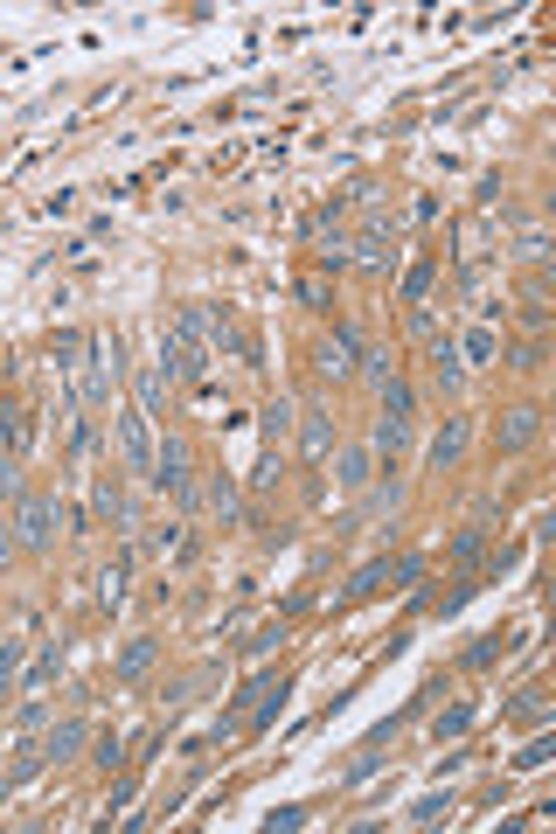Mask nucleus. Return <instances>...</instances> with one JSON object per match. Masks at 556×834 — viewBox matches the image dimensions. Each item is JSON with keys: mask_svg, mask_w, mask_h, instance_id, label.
I'll use <instances>...</instances> for the list:
<instances>
[{"mask_svg": "<svg viewBox=\"0 0 556 834\" xmlns=\"http://www.w3.org/2000/svg\"><path fill=\"white\" fill-rule=\"evenodd\" d=\"M383 577H390V563H369V570L355 577V598H369V591H383Z\"/></svg>", "mask_w": 556, "mask_h": 834, "instance_id": "bb28decb", "label": "nucleus"}, {"mask_svg": "<svg viewBox=\"0 0 556 834\" xmlns=\"http://www.w3.org/2000/svg\"><path fill=\"white\" fill-rule=\"evenodd\" d=\"M202 369H209V355H202V341L195 334H160V383L174 376V383H202Z\"/></svg>", "mask_w": 556, "mask_h": 834, "instance_id": "f03ea898", "label": "nucleus"}, {"mask_svg": "<svg viewBox=\"0 0 556 834\" xmlns=\"http://www.w3.org/2000/svg\"><path fill=\"white\" fill-rule=\"evenodd\" d=\"M14 668H21V640H0V689L14 682Z\"/></svg>", "mask_w": 556, "mask_h": 834, "instance_id": "cd10ccee", "label": "nucleus"}, {"mask_svg": "<svg viewBox=\"0 0 556 834\" xmlns=\"http://www.w3.org/2000/svg\"><path fill=\"white\" fill-rule=\"evenodd\" d=\"M376 473V452H341V487H369Z\"/></svg>", "mask_w": 556, "mask_h": 834, "instance_id": "f3484780", "label": "nucleus"}, {"mask_svg": "<svg viewBox=\"0 0 556 834\" xmlns=\"http://www.w3.org/2000/svg\"><path fill=\"white\" fill-rule=\"evenodd\" d=\"M7 793H14V779H7V772H0V800H7Z\"/></svg>", "mask_w": 556, "mask_h": 834, "instance_id": "2f4dec72", "label": "nucleus"}, {"mask_svg": "<svg viewBox=\"0 0 556 834\" xmlns=\"http://www.w3.org/2000/svg\"><path fill=\"white\" fill-rule=\"evenodd\" d=\"M411 383H397V376H390V383H383V417H404V424H411Z\"/></svg>", "mask_w": 556, "mask_h": 834, "instance_id": "6ab92c4d", "label": "nucleus"}, {"mask_svg": "<svg viewBox=\"0 0 556 834\" xmlns=\"http://www.w3.org/2000/svg\"><path fill=\"white\" fill-rule=\"evenodd\" d=\"M515 716H522V723H536V716H543V689H522V702H515Z\"/></svg>", "mask_w": 556, "mask_h": 834, "instance_id": "c756f323", "label": "nucleus"}, {"mask_svg": "<svg viewBox=\"0 0 556 834\" xmlns=\"http://www.w3.org/2000/svg\"><path fill=\"white\" fill-rule=\"evenodd\" d=\"M494 654H508V640H501V633H487V640H473V654H466V668H487Z\"/></svg>", "mask_w": 556, "mask_h": 834, "instance_id": "a878e982", "label": "nucleus"}, {"mask_svg": "<svg viewBox=\"0 0 556 834\" xmlns=\"http://www.w3.org/2000/svg\"><path fill=\"white\" fill-rule=\"evenodd\" d=\"M299 445H306V459H313V466L334 452V424H327V411H320V404H313V411H299Z\"/></svg>", "mask_w": 556, "mask_h": 834, "instance_id": "0eeeda50", "label": "nucleus"}, {"mask_svg": "<svg viewBox=\"0 0 556 834\" xmlns=\"http://www.w3.org/2000/svg\"><path fill=\"white\" fill-rule=\"evenodd\" d=\"M431 376H438L445 390H459V383H466V362H459V348H452V341H438V348H431Z\"/></svg>", "mask_w": 556, "mask_h": 834, "instance_id": "ddd939ff", "label": "nucleus"}, {"mask_svg": "<svg viewBox=\"0 0 556 834\" xmlns=\"http://www.w3.org/2000/svg\"><path fill=\"white\" fill-rule=\"evenodd\" d=\"M119 445H126V466L153 473V438H146V411H119Z\"/></svg>", "mask_w": 556, "mask_h": 834, "instance_id": "39448f33", "label": "nucleus"}, {"mask_svg": "<svg viewBox=\"0 0 556 834\" xmlns=\"http://www.w3.org/2000/svg\"><path fill=\"white\" fill-rule=\"evenodd\" d=\"M550 751H556L550 737H536V744H529V751H522V772H536V765H550Z\"/></svg>", "mask_w": 556, "mask_h": 834, "instance_id": "c85d7f7f", "label": "nucleus"}, {"mask_svg": "<svg viewBox=\"0 0 556 834\" xmlns=\"http://www.w3.org/2000/svg\"><path fill=\"white\" fill-rule=\"evenodd\" d=\"M515 251H522L529 265H543V258H550V230H536V223H522V237H515Z\"/></svg>", "mask_w": 556, "mask_h": 834, "instance_id": "aec40b11", "label": "nucleus"}, {"mask_svg": "<svg viewBox=\"0 0 556 834\" xmlns=\"http://www.w3.org/2000/svg\"><path fill=\"white\" fill-rule=\"evenodd\" d=\"M98 508H105L112 522H126V529H133V508H126V494H119V480H98Z\"/></svg>", "mask_w": 556, "mask_h": 834, "instance_id": "4be33fe9", "label": "nucleus"}, {"mask_svg": "<svg viewBox=\"0 0 556 834\" xmlns=\"http://www.w3.org/2000/svg\"><path fill=\"white\" fill-rule=\"evenodd\" d=\"M14 543H21V550H49V543H56V508L28 494V501L14 508Z\"/></svg>", "mask_w": 556, "mask_h": 834, "instance_id": "20e7f679", "label": "nucleus"}, {"mask_svg": "<svg viewBox=\"0 0 556 834\" xmlns=\"http://www.w3.org/2000/svg\"><path fill=\"white\" fill-rule=\"evenodd\" d=\"M466 438H473V417H445V424H438V438H431V466L445 473V466L466 452Z\"/></svg>", "mask_w": 556, "mask_h": 834, "instance_id": "423d86ee", "label": "nucleus"}, {"mask_svg": "<svg viewBox=\"0 0 556 834\" xmlns=\"http://www.w3.org/2000/svg\"><path fill=\"white\" fill-rule=\"evenodd\" d=\"M404 438H411V424H404V417H376V445H369V452L397 459V452H404Z\"/></svg>", "mask_w": 556, "mask_h": 834, "instance_id": "4468645a", "label": "nucleus"}, {"mask_svg": "<svg viewBox=\"0 0 556 834\" xmlns=\"http://www.w3.org/2000/svg\"><path fill=\"white\" fill-rule=\"evenodd\" d=\"M480 550H487V529H466V536L452 543V563H459V570H473V563H480Z\"/></svg>", "mask_w": 556, "mask_h": 834, "instance_id": "b1692460", "label": "nucleus"}, {"mask_svg": "<svg viewBox=\"0 0 556 834\" xmlns=\"http://www.w3.org/2000/svg\"><path fill=\"white\" fill-rule=\"evenodd\" d=\"M209 508L223 515V529H237V515H244V501H237V480H230V473H216V480H209Z\"/></svg>", "mask_w": 556, "mask_h": 834, "instance_id": "9b49d317", "label": "nucleus"}, {"mask_svg": "<svg viewBox=\"0 0 556 834\" xmlns=\"http://www.w3.org/2000/svg\"><path fill=\"white\" fill-rule=\"evenodd\" d=\"M348 258H355V265H383V258H390V237H383V230H362Z\"/></svg>", "mask_w": 556, "mask_h": 834, "instance_id": "dca6fc26", "label": "nucleus"}, {"mask_svg": "<svg viewBox=\"0 0 556 834\" xmlns=\"http://www.w3.org/2000/svg\"><path fill=\"white\" fill-rule=\"evenodd\" d=\"M431 278H438V258L424 251V258H417V265H411V278H404V306H424V292H431Z\"/></svg>", "mask_w": 556, "mask_h": 834, "instance_id": "2eb2a0df", "label": "nucleus"}, {"mask_svg": "<svg viewBox=\"0 0 556 834\" xmlns=\"http://www.w3.org/2000/svg\"><path fill=\"white\" fill-rule=\"evenodd\" d=\"M84 737H91V723H84V716H63V723H56V730L42 737V758H70V751H77Z\"/></svg>", "mask_w": 556, "mask_h": 834, "instance_id": "1a4fd4ad", "label": "nucleus"}, {"mask_svg": "<svg viewBox=\"0 0 556 834\" xmlns=\"http://www.w3.org/2000/svg\"><path fill=\"white\" fill-rule=\"evenodd\" d=\"M501 355V334L480 320V327H466V341H459V362H494Z\"/></svg>", "mask_w": 556, "mask_h": 834, "instance_id": "9d476101", "label": "nucleus"}, {"mask_svg": "<svg viewBox=\"0 0 556 834\" xmlns=\"http://www.w3.org/2000/svg\"><path fill=\"white\" fill-rule=\"evenodd\" d=\"M126 584H133V550H126L119 563H112V570H105V598H112V605H126Z\"/></svg>", "mask_w": 556, "mask_h": 834, "instance_id": "5701e85b", "label": "nucleus"}, {"mask_svg": "<svg viewBox=\"0 0 556 834\" xmlns=\"http://www.w3.org/2000/svg\"><path fill=\"white\" fill-rule=\"evenodd\" d=\"M445 814H452V793H424V800L411 807V821H417V828H438Z\"/></svg>", "mask_w": 556, "mask_h": 834, "instance_id": "a211bd4d", "label": "nucleus"}, {"mask_svg": "<svg viewBox=\"0 0 556 834\" xmlns=\"http://www.w3.org/2000/svg\"><path fill=\"white\" fill-rule=\"evenodd\" d=\"M153 661H160V640H133V647L119 654V682H139Z\"/></svg>", "mask_w": 556, "mask_h": 834, "instance_id": "f8f14e48", "label": "nucleus"}, {"mask_svg": "<svg viewBox=\"0 0 556 834\" xmlns=\"http://www.w3.org/2000/svg\"><path fill=\"white\" fill-rule=\"evenodd\" d=\"M84 341H91V334H56V341H49L56 369H77V362H84Z\"/></svg>", "mask_w": 556, "mask_h": 834, "instance_id": "412c9836", "label": "nucleus"}, {"mask_svg": "<svg viewBox=\"0 0 556 834\" xmlns=\"http://www.w3.org/2000/svg\"><path fill=\"white\" fill-rule=\"evenodd\" d=\"M160 494H174V501H195V473H188V445L181 438H167L160 452H153V473H146Z\"/></svg>", "mask_w": 556, "mask_h": 834, "instance_id": "7ed1b4c3", "label": "nucleus"}, {"mask_svg": "<svg viewBox=\"0 0 556 834\" xmlns=\"http://www.w3.org/2000/svg\"><path fill=\"white\" fill-rule=\"evenodd\" d=\"M536 431H543V417H536V411H508V417H501V431H494V445H501V452H529Z\"/></svg>", "mask_w": 556, "mask_h": 834, "instance_id": "6e6552de", "label": "nucleus"}, {"mask_svg": "<svg viewBox=\"0 0 556 834\" xmlns=\"http://www.w3.org/2000/svg\"><path fill=\"white\" fill-rule=\"evenodd\" d=\"M466 723H473V709H466V702H452V709H445V716H438V723H431V737H438V744H445V737H459V730H466Z\"/></svg>", "mask_w": 556, "mask_h": 834, "instance_id": "393cba45", "label": "nucleus"}, {"mask_svg": "<svg viewBox=\"0 0 556 834\" xmlns=\"http://www.w3.org/2000/svg\"><path fill=\"white\" fill-rule=\"evenodd\" d=\"M77 369H84V376H77V397H84L91 411H98V404H112V376H119V348L91 334V341H84V362H77Z\"/></svg>", "mask_w": 556, "mask_h": 834, "instance_id": "f257e3e1", "label": "nucleus"}, {"mask_svg": "<svg viewBox=\"0 0 556 834\" xmlns=\"http://www.w3.org/2000/svg\"><path fill=\"white\" fill-rule=\"evenodd\" d=\"M7 556H14V536H7V529H0V563H7Z\"/></svg>", "mask_w": 556, "mask_h": 834, "instance_id": "7c9ffc66", "label": "nucleus"}]
</instances>
